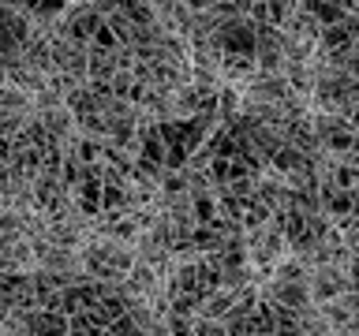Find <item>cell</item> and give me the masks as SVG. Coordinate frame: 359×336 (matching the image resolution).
Listing matches in <instances>:
<instances>
[{"mask_svg": "<svg viewBox=\"0 0 359 336\" xmlns=\"http://www.w3.org/2000/svg\"><path fill=\"white\" fill-rule=\"evenodd\" d=\"M258 295L269 299V302H280V307H292V310H307L311 307L307 276H299V280H273L269 276V288H262Z\"/></svg>", "mask_w": 359, "mask_h": 336, "instance_id": "6da1fadb", "label": "cell"}, {"mask_svg": "<svg viewBox=\"0 0 359 336\" xmlns=\"http://www.w3.org/2000/svg\"><path fill=\"white\" fill-rule=\"evenodd\" d=\"M67 11V0H38V11L34 15L38 19H56V15H64Z\"/></svg>", "mask_w": 359, "mask_h": 336, "instance_id": "7a4b0ae2", "label": "cell"}, {"mask_svg": "<svg viewBox=\"0 0 359 336\" xmlns=\"http://www.w3.org/2000/svg\"><path fill=\"white\" fill-rule=\"evenodd\" d=\"M0 83H4V78H0Z\"/></svg>", "mask_w": 359, "mask_h": 336, "instance_id": "3957f363", "label": "cell"}]
</instances>
